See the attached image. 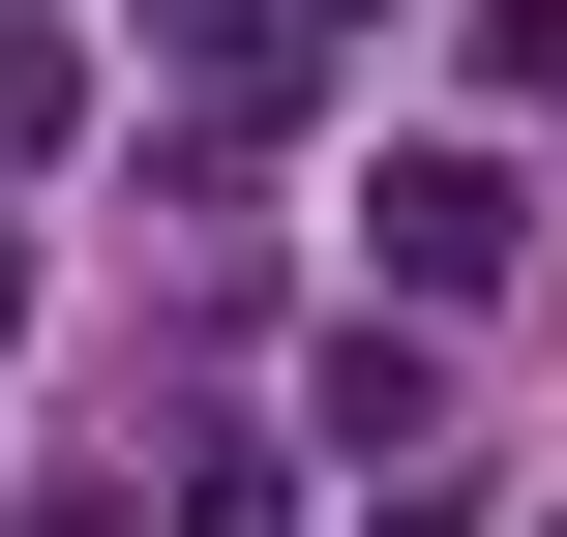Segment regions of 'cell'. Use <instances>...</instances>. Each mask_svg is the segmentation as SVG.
<instances>
[{"mask_svg":"<svg viewBox=\"0 0 567 537\" xmlns=\"http://www.w3.org/2000/svg\"><path fill=\"white\" fill-rule=\"evenodd\" d=\"M508 239H538L508 149H389V179H359V269H419V299H508Z\"/></svg>","mask_w":567,"mask_h":537,"instance_id":"cell-1","label":"cell"},{"mask_svg":"<svg viewBox=\"0 0 567 537\" xmlns=\"http://www.w3.org/2000/svg\"><path fill=\"white\" fill-rule=\"evenodd\" d=\"M299 419H329V448H389V478H449V359H419V329H329V389H299Z\"/></svg>","mask_w":567,"mask_h":537,"instance_id":"cell-2","label":"cell"},{"mask_svg":"<svg viewBox=\"0 0 567 537\" xmlns=\"http://www.w3.org/2000/svg\"><path fill=\"white\" fill-rule=\"evenodd\" d=\"M60 120H90V60H60V0H0V179H30Z\"/></svg>","mask_w":567,"mask_h":537,"instance_id":"cell-3","label":"cell"},{"mask_svg":"<svg viewBox=\"0 0 567 537\" xmlns=\"http://www.w3.org/2000/svg\"><path fill=\"white\" fill-rule=\"evenodd\" d=\"M179 60H209V90H299L329 30H299V0H179Z\"/></svg>","mask_w":567,"mask_h":537,"instance_id":"cell-4","label":"cell"},{"mask_svg":"<svg viewBox=\"0 0 567 537\" xmlns=\"http://www.w3.org/2000/svg\"><path fill=\"white\" fill-rule=\"evenodd\" d=\"M30 537H150V508H120V478H30Z\"/></svg>","mask_w":567,"mask_h":537,"instance_id":"cell-5","label":"cell"},{"mask_svg":"<svg viewBox=\"0 0 567 537\" xmlns=\"http://www.w3.org/2000/svg\"><path fill=\"white\" fill-rule=\"evenodd\" d=\"M359 537H478V508H449V478H389V508H359Z\"/></svg>","mask_w":567,"mask_h":537,"instance_id":"cell-6","label":"cell"},{"mask_svg":"<svg viewBox=\"0 0 567 537\" xmlns=\"http://www.w3.org/2000/svg\"><path fill=\"white\" fill-rule=\"evenodd\" d=\"M0 329H30V239H0Z\"/></svg>","mask_w":567,"mask_h":537,"instance_id":"cell-7","label":"cell"}]
</instances>
